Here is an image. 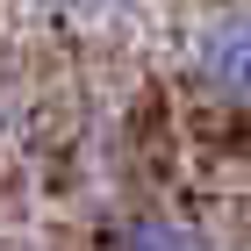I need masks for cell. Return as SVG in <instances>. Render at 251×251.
<instances>
[{"mask_svg":"<svg viewBox=\"0 0 251 251\" xmlns=\"http://www.w3.org/2000/svg\"><path fill=\"white\" fill-rule=\"evenodd\" d=\"M201 79L223 100H251V15H223L201 36Z\"/></svg>","mask_w":251,"mask_h":251,"instance_id":"obj_1","label":"cell"},{"mask_svg":"<svg viewBox=\"0 0 251 251\" xmlns=\"http://www.w3.org/2000/svg\"><path fill=\"white\" fill-rule=\"evenodd\" d=\"M58 7H86V0H58Z\"/></svg>","mask_w":251,"mask_h":251,"instance_id":"obj_2","label":"cell"}]
</instances>
